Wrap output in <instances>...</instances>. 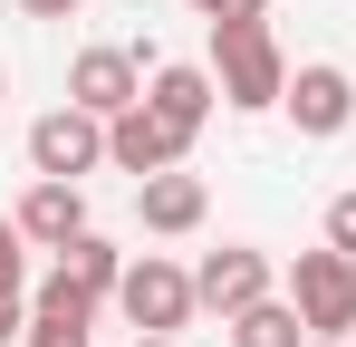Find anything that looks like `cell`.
Segmentation results:
<instances>
[{"instance_id": "cell-2", "label": "cell", "mask_w": 356, "mask_h": 347, "mask_svg": "<svg viewBox=\"0 0 356 347\" xmlns=\"http://www.w3.org/2000/svg\"><path fill=\"white\" fill-rule=\"evenodd\" d=\"M116 309L135 318V338H174V328L193 318V309H202V299H193V270H174L164 251H145V261H125Z\"/></svg>"}, {"instance_id": "cell-9", "label": "cell", "mask_w": 356, "mask_h": 347, "mask_svg": "<svg viewBox=\"0 0 356 347\" xmlns=\"http://www.w3.org/2000/svg\"><path fill=\"white\" fill-rule=\"evenodd\" d=\"M212 97H222V87H212V68H193V58H174V68H154V87H145V107L164 116V125H174L183 145L202 135V116H212Z\"/></svg>"}, {"instance_id": "cell-23", "label": "cell", "mask_w": 356, "mask_h": 347, "mask_svg": "<svg viewBox=\"0 0 356 347\" xmlns=\"http://www.w3.org/2000/svg\"><path fill=\"white\" fill-rule=\"evenodd\" d=\"M318 347H347V338H318Z\"/></svg>"}, {"instance_id": "cell-20", "label": "cell", "mask_w": 356, "mask_h": 347, "mask_svg": "<svg viewBox=\"0 0 356 347\" xmlns=\"http://www.w3.org/2000/svg\"><path fill=\"white\" fill-rule=\"evenodd\" d=\"M19 10H29V20H77L87 0H19Z\"/></svg>"}, {"instance_id": "cell-16", "label": "cell", "mask_w": 356, "mask_h": 347, "mask_svg": "<svg viewBox=\"0 0 356 347\" xmlns=\"http://www.w3.org/2000/svg\"><path fill=\"white\" fill-rule=\"evenodd\" d=\"M19 241H29L19 213H0V289H19Z\"/></svg>"}, {"instance_id": "cell-6", "label": "cell", "mask_w": 356, "mask_h": 347, "mask_svg": "<svg viewBox=\"0 0 356 347\" xmlns=\"http://www.w3.org/2000/svg\"><path fill=\"white\" fill-rule=\"evenodd\" d=\"M280 107L298 116V135L327 145V135H347V116H356V77L327 68V58H318V68H289V97H280Z\"/></svg>"}, {"instance_id": "cell-5", "label": "cell", "mask_w": 356, "mask_h": 347, "mask_svg": "<svg viewBox=\"0 0 356 347\" xmlns=\"http://www.w3.org/2000/svg\"><path fill=\"white\" fill-rule=\"evenodd\" d=\"M67 107H87V116L116 125L125 107H145V58H135V49H77V68H67Z\"/></svg>"}, {"instance_id": "cell-4", "label": "cell", "mask_w": 356, "mask_h": 347, "mask_svg": "<svg viewBox=\"0 0 356 347\" xmlns=\"http://www.w3.org/2000/svg\"><path fill=\"white\" fill-rule=\"evenodd\" d=\"M97 164H106V116L58 107V116L29 125V174L39 183H77V174H97Z\"/></svg>"}, {"instance_id": "cell-1", "label": "cell", "mask_w": 356, "mask_h": 347, "mask_svg": "<svg viewBox=\"0 0 356 347\" xmlns=\"http://www.w3.org/2000/svg\"><path fill=\"white\" fill-rule=\"evenodd\" d=\"M212 87L241 116H260V107L289 97V58L270 39V20H212Z\"/></svg>"}, {"instance_id": "cell-22", "label": "cell", "mask_w": 356, "mask_h": 347, "mask_svg": "<svg viewBox=\"0 0 356 347\" xmlns=\"http://www.w3.org/2000/svg\"><path fill=\"white\" fill-rule=\"evenodd\" d=\"M0 97H10V68H0Z\"/></svg>"}, {"instance_id": "cell-17", "label": "cell", "mask_w": 356, "mask_h": 347, "mask_svg": "<svg viewBox=\"0 0 356 347\" xmlns=\"http://www.w3.org/2000/svg\"><path fill=\"white\" fill-rule=\"evenodd\" d=\"M183 10H202V20H270V0H183Z\"/></svg>"}, {"instance_id": "cell-7", "label": "cell", "mask_w": 356, "mask_h": 347, "mask_svg": "<svg viewBox=\"0 0 356 347\" xmlns=\"http://www.w3.org/2000/svg\"><path fill=\"white\" fill-rule=\"evenodd\" d=\"M193 299H202V309H222V318H241V309H260V299H270V251H212V261H202V270H193Z\"/></svg>"}, {"instance_id": "cell-10", "label": "cell", "mask_w": 356, "mask_h": 347, "mask_svg": "<svg viewBox=\"0 0 356 347\" xmlns=\"http://www.w3.org/2000/svg\"><path fill=\"white\" fill-rule=\"evenodd\" d=\"M135 213H145V231H193L202 213H212V193H202V174H145L135 183Z\"/></svg>"}, {"instance_id": "cell-11", "label": "cell", "mask_w": 356, "mask_h": 347, "mask_svg": "<svg viewBox=\"0 0 356 347\" xmlns=\"http://www.w3.org/2000/svg\"><path fill=\"white\" fill-rule=\"evenodd\" d=\"M19 231H29L39 251H67V241L87 231V193H77V183H29V203H19Z\"/></svg>"}, {"instance_id": "cell-14", "label": "cell", "mask_w": 356, "mask_h": 347, "mask_svg": "<svg viewBox=\"0 0 356 347\" xmlns=\"http://www.w3.org/2000/svg\"><path fill=\"white\" fill-rule=\"evenodd\" d=\"M29 318H67V328H97V299H87V289H67L58 270H49V280H39V299H29Z\"/></svg>"}, {"instance_id": "cell-18", "label": "cell", "mask_w": 356, "mask_h": 347, "mask_svg": "<svg viewBox=\"0 0 356 347\" xmlns=\"http://www.w3.org/2000/svg\"><path fill=\"white\" fill-rule=\"evenodd\" d=\"M29 347H87V328H67V318H29Z\"/></svg>"}, {"instance_id": "cell-15", "label": "cell", "mask_w": 356, "mask_h": 347, "mask_svg": "<svg viewBox=\"0 0 356 347\" xmlns=\"http://www.w3.org/2000/svg\"><path fill=\"white\" fill-rule=\"evenodd\" d=\"M327 251H347V261H356V193L327 203Z\"/></svg>"}, {"instance_id": "cell-13", "label": "cell", "mask_w": 356, "mask_h": 347, "mask_svg": "<svg viewBox=\"0 0 356 347\" xmlns=\"http://www.w3.org/2000/svg\"><path fill=\"white\" fill-rule=\"evenodd\" d=\"M232 347H308V318H298L289 299H260V309L232 318Z\"/></svg>"}, {"instance_id": "cell-3", "label": "cell", "mask_w": 356, "mask_h": 347, "mask_svg": "<svg viewBox=\"0 0 356 347\" xmlns=\"http://www.w3.org/2000/svg\"><path fill=\"white\" fill-rule=\"evenodd\" d=\"M289 309L308 318V338H347V328H356V261H347V251H298Z\"/></svg>"}, {"instance_id": "cell-8", "label": "cell", "mask_w": 356, "mask_h": 347, "mask_svg": "<svg viewBox=\"0 0 356 347\" xmlns=\"http://www.w3.org/2000/svg\"><path fill=\"white\" fill-rule=\"evenodd\" d=\"M106 164L135 174V183H145V174H174V164H183V135H174L154 107H125L116 125H106Z\"/></svg>"}, {"instance_id": "cell-12", "label": "cell", "mask_w": 356, "mask_h": 347, "mask_svg": "<svg viewBox=\"0 0 356 347\" xmlns=\"http://www.w3.org/2000/svg\"><path fill=\"white\" fill-rule=\"evenodd\" d=\"M58 280H67V289H87V299H116L125 251H116V241H97V231H77V241L58 251Z\"/></svg>"}, {"instance_id": "cell-19", "label": "cell", "mask_w": 356, "mask_h": 347, "mask_svg": "<svg viewBox=\"0 0 356 347\" xmlns=\"http://www.w3.org/2000/svg\"><path fill=\"white\" fill-rule=\"evenodd\" d=\"M19 328H29V299H19V289H0V347L19 338Z\"/></svg>"}, {"instance_id": "cell-21", "label": "cell", "mask_w": 356, "mask_h": 347, "mask_svg": "<svg viewBox=\"0 0 356 347\" xmlns=\"http://www.w3.org/2000/svg\"><path fill=\"white\" fill-rule=\"evenodd\" d=\"M135 347H174V338H135Z\"/></svg>"}]
</instances>
